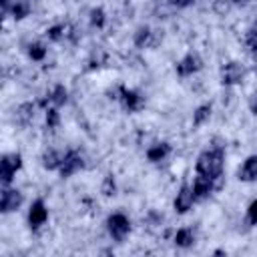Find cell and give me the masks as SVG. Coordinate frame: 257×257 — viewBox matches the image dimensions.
<instances>
[{
  "label": "cell",
  "instance_id": "6da1fadb",
  "mask_svg": "<svg viewBox=\"0 0 257 257\" xmlns=\"http://www.w3.org/2000/svg\"><path fill=\"white\" fill-rule=\"evenodd\" d=\"M197 173L219 179L221 173H223V149L217 147V149L201 153L199 159H197Z\"/></svg>",
  "mask_w": 257,
  "mask_h": 257
},
{
  "label": "cell",
  "instance_id": "7a4b0ae2",
  "mask_svg": "<svg viewBox=\"0 0 257 257\" xmlns=\"http://www.w3.org/2000/svg\"><path fill=\"white\" fill-rule=\"evenodd\" d=\"M106 229H108V233H110V237L114 241H122L131 231V221L122 213H112L106 219Z\"/></svg>",
  "mask_w": 257,
  "mask_h": 257
},
{
  "label": "cell",
  "instance_id": "3957f363",
  "mask_svg": "<svg viewBox=\"0 0 257 257\" xmlns=\"http://www.w3.org/2000/svg\"><path fill=\"white\" fill-rule=\"evenodd\" d=\"M22 167V157L18 153H12V155H4L2 161H0V179L4 185H8L14 177V173Z\"/></svg>",
  "mask_w": 257,
  "mask_h": 257
},
{
  "label": "cell",
  "instance_id": "277c9868",
  "mask_svg": "<svg viewBox=\"0 0 257 257\" xmlns=\"http://www.w3.org/2000/svg\"><path fill=\"white\" fill-rule=\"evenodd\" d=\"M82 165H84V161H82V157H80V153L78 151H68V153H64V157H62V165H60V177H70V175H74L76 171H80L82 169Z\"/></svg>",
  "mask_w": 257,
  "mask_h": 257
},
{
  "label": "cell",
  "instance_id": "5b68a950",
  "mask_svg": "<svg viewBox=\"0 0 257 257\" xmlns=\"http://www.w3.org/2000/svg\"><path fill=\"white\" fill-rule=\"evenodd\" d=\"M245 76V68L239 62H227L221 68V82L223 84H239Z\"/></svg>",
  "mask_w": 257,
  "mask_h": 257
},
{
  "label": "cell",
  "instance_id": "8992f818",
  "mask_svg": "<svg viewBox=\"0 0 257 257\" xmlns=\"http://www.w3.org/2000/svg\"><path fill=\"white\" fill-rule=\"evenodd\" d=\"M22 205V193L16 189H4L2 199H0V211L2 213H12Z\"/></svg>",
  "mask_w": 257,
  "mask_h": 257
},
{
  "label": "cell",
  "instance_id": "52a82bcc",
  "mask_svg": "<svg viewBox=\"0 0 257 257\" xmlns=\"http://www.w3.org/2000/svg\"><path fill=\"white\" fill-rule=\"evenodd\" d=\"M46 219H48V209H46V205H44L42 199H36V201L30 205V211H28V223H30V227L36 229V227L44 225Z\"/></svg>",
  "mask_w": 257,
  "mask_h": 257
},
{
  "label": "cell",
  "instance_id": "ba28073f",
  "mask_svg": "<svg viewBox=\"0 0 257 257\" xmlns=\"http://www.w3.org/2000/svg\"><path fill=\"white\" fill-rule=\"evenodd\" d=\"M215 179L213 177H207V175H201L199 173V177L195 179V183H193V193H195V199H205V197H209L213 191H215Z\"/></svg>",
  "mask_w": 257,
  "mask_h": 257
},
{
  "label": "cell",
  "instance_id": "9c48e42d",
  "mask_svg": "<svg viewBox=\"0 0 257 257\" xmlns=\"http://www.w3.org/2000/svg\"><path fill=\"white\" fill-rule=\"evenodd\" d=\"M201 66H203L201 56H199V54H195V52H189L181 62H177V72H179L181 76H189V74L197 72Z\"/></svg>",
  "mask_w": 257,
  "mask_h": 257
},
{
  "label": "cell",
  "instance_id": "30bf717a",
  "mask_svg": "<svg viewBox=\"0 0 257 257\" xmlns=\"http://www.w3.org/2000/svg\"><path fill=\"white\" fill-rule=\"evenodd\" d=\"M120 100H122V104H124V108H126L128 112H137V110H141L143 104H145V98H143L137 90H128V88H124V86H120Z\"/></svg>",
  "mask_w": 257,
  "mask_h": 257
},
{
  "label": "cell",
  "instance_id": "8fae6325",
  "mask_svg": "<svg viewBox=\"0 0 257 257\" xmlns=\"http://www.w3.org/2000/svg\"><path fill=\"white\" fill-rule=\"evenodd\" d=\"M193 201H195V193H193V189L191 187H181V191L177 193V197H175V211L177 213H187L191 207H193Z\"/></svg>",
  "mask_w": 257,
  "mask_h": 257
},
{
  "label": "cell",
  "instance_id": "7c38bea8",
  "mask_svg": "<svg viewBox=\"0 0 257 257\" xmlns=\"http://www.w3.org/2000/svg\"><path fill=\"white\" fill-rule=\"evenodd\" d=\"M239 179L241 181H257V155L249 157L243 167L239 169Z\"/></svg>",
  "mask_w": 257,
  "mask_h": 257
},
{
  "label": "cell",
  "instance_id": "4fadbf2b",
  "mask_svg": "<svg viewBox=\"0 0 257 257\" xmlns=\"http://www.w3.org/2000/svg\"><path fill=\"white\" fill-rule=\"evenodd\" d=\"M169 153H171L169 143H157V145L149 147V151H147V159H149L151 163H159V161H163Z\"/></svg>",
  "mask_w": 257,
  "mask_h": 257
},
{
  "label": "cell",
  "instance_id": "5bb4252c",
  "mask_svg": "<svg viewBox=\"0 0 257 257\" xmlns=\"http://www.w3.org/2000/svg\"><path fill=\"white\" fill-rule=\"evenodd\" d=\"M62 157H64V155H60L58 151L48 149V151H44V155H42V167L48 169V171L60 169V165H62Z\"/></svg>",
  "mask_w": 257,
  "mask_h": 257
},
{
  "label": "cell",
  "instance_id": "9a60e30c",
  "mask_svg": "<svg viewBox=\"0 0 257 257\" xmlns=\"http://www.w3.org/2000/svg\"><path fill=\"white\" fill-rule=\"evenodd\" d=\"M46 34H48V38H50V40L60 42V40H64V38H68V36H72V26H70V24H56V26H50Z\"/></svg>",
  "mask_w": 257,
  "mask_h": 257
},
{
  "label": "cell",
  "instance_id": "2e32d148",
  "mask_svg": "<svg viewBox=\"0 0 257 257\" xmlns=\"http://www.w3.org/2000/svg\"><path fill=\"white\" fill-rule=\"evenodd\" d=\"M175 245L177 247H183V249H187V247H191L193 243H195V233L189 229V227H183V229H179L177 233H175Z\"/></svg>",
  "mask_w": 257,
  "mask_h": 257
},
{
  "label": "cell",
  "instance_id": "e0dca14e",
  "mask_svg": "<svg viewBox=\"0 0 257 257\" xmlns=\"http://www.w3.org/2000/svg\"><path fill=\"white\" fill-rule=\"evenodd\" d=\"M135 44H137L139 48H147V46H153V44H155L153 32H151L149 26H141V28L137 30V34H135Z\"/></svg>",
  "mask_w": 257,
  "mask_h": 257
},
{
  "label": "cell",
  "instance_id": "ac0fdd59",
  "mask_svg": "<svg viewBox=\"0 0 257 257\" xmlns=\"http://www.w3.org/2000/svg\"><path fill=\"white\" fill-rule=\"evenodd\" d=\"M32 116H34V104L32 102H24L16 108V120L20 124H28L32 120Z\"/></svg>",
  "mask_w": 257,
  "mask_h": 257
},
{
  "label": "cell",
  "instance_id": "d6986e66",
  "mask_svg": "<svg viewBox=\"0 0 257 257\" xmlns=\"http://www.w3.org/2000/svg\"><path fill=\"white\" fill-rule=\"evenodd\" d=\"M28 14H30V4H28V0H16V2L12 4V16H14L16 20L26 18Z\"/></svg>",
  "mask_w": 257,
  "mask_h": 257
},
{
  "label": "cell",
  "instance_id": "ffe728a7",
  "mask_svg": "<svg viewBox=\"0 0 257 257\" xmlns=\"http://www.w3.org/2000/svg\"><path fill=\"white\" fill-rule=\"evenodd\" d=\"M209 116H211V104H201V106H197V110L193 112V124H203L205 120H209Z\"/></svg>",
  "mask_w": 257,
  "mask_h": 257
},
{
  "label": "cell",
  "instance_id": "44dd1931",
  "mask_svg": "<svg viewBox=\"0 0 257 257\" xmlns=\"http://www.w3.org/2000/svg\"><path fill=\"white\" fill-rule=\"evenodd\" d=\"M66 98H68V90H66L62 84H56V86L50 90V100H52L54 104H64Z\"/></svg>",
  "mask_w": 257,
  "mask_h": 257
},
{
  "label": "cell",
  "instance_id": "7402d4cb",
  "mask_svg": "<svg viewBox=\"0 0 257 257\" xmlns=\"http://www.w3.org/2000/svg\"><path fill=\"white\" fill-rule=\"evenodd\" d=\"M28 56H30L32 60H42V58L46 56V46H44L42 42H32V44L28 46Z\"/></svg>",
  "mask_w": 257,
  "mask_h": 257
},
{
  "label": "cell",
  "instance_id": "603a6c76",
  "mask_svg": "<svg viewBox=\"0 0 257 257\" xmlns=\"http://www.w3.org/2000/svg\"><path fill=\"white\" fill-rule=\"evenodd\" d=\"M100 193H102L104 197H112V195L116 193V183H114L112 175H106V177L102 179V185H100Z\"/></svg>",
  "mask_w": 257,
  "mask_h": 257
},
{
  "label": "cell",
  "instance_id": "cb8c5ba5",
  "mask_svg": "<svg viewBox=\"0 0 257 257\" xmlns=\"http://www.w3.org/2000/svg\"><path fill=\"white\" fill-rule=\"evenodd\" d=\"M104 20H106V16H104V10L102 8H92L90 10V24L92 26L102 28L104 26Z\"/></svg>",
  "mask_w": 257,
  "mask_h": 257
},
{
  "label": "cell",
  "instance_id": "d4e9b609",
  "mask_svg": "<svg viewBox=\"0 0 257 257\" xmlns=\"http://www.w3.org/2000/svg\"><path fill=\"white\" fill-rule=\"evenodd\" d=\"M231 0H213V10L219 14V16H225L229 10H231Z\"/></svg>",
  "mask_w": 257,
  "mask_h": 257
},
{
  "label": "cell",
  "instance_id": "484cf974",
  "mask_svg": "<svg viewBox=\"0 0 257 257\" xmlns=\"http://www.w3.org/2000/svg\"><path fill=\"white\" fill-rule=\"evenodd\" d=\"M58 122H60L58 110H56V108H48V110H46V126H48V128H56Z\"/></svg>",
  "mask_w": 257,
  "mask_h": 257
},
{
  "label": "cell",
  "instance_id": "4316f807",
  "mask_svg": "<svg viewBox=\"0 0 257 257\" xmlns=\"http://www.w3.org/2000/svg\"><path fill=\"white\" fill-rule=\"evenodd\" d=\"M247 221H249V225H257V199L249 203V209H247Z\"/></svg>",
  "mask_w": 257,
  "mask_h": 257
},
{
  "label": "cell",
  "instance_id": "83f0119b",
  "mask_svg": "<svg viewBox=\"0 0 257 257\" xmlns=\"http://www.w3.org/2000/svg\"><path fill=\"white\" fill-rule=\"evenodd\" d=\"M245 42H247V46H249V50H251V52H253V50H257V30H255V28L247 32Z\"/></svg>",
  "mask_w": 257,
  "mask_h": 257
},
{
  "label": "cell",
  "instance_id": "f1b7e54d",
  "mask_svg": "<svg viewBox=\"0 0 257 257\" xmlns=\"http://www.w3.org/2000/svg\"><path fill=\"white\" fill-rule=\"evenodd\" d=\"M173 6H177V8H185V6H191L195 0H169Z\"/></svg>",
  "mask_w": 257,
  "mask_h": 257
},
{
  "label": "cell",
  "instance_id": "f546056e",
  "mask_svg": "<svg viewBox=\"0 0 257 257\" xmlns=\"http://www.w3.org/2000/svg\"><path fill=\"white\" fill-rule=\"evenodd\" d=\"M249 108H251V112L257 116V94L251 96V100H249Z\"/></svg>",
  "mask_w": 257,
  "mask_h": 257
},
{
  "label": "cell",
  "instance_id": "4dcf8cb0",
  "mask_svg": "<svg viewBox=\"0 0 257 257\" xmlns=\"http://www.w3.org/2000/svg\"><path fill=\"white\" fill-rule=\"evenodd\" d=\"M253 60H255V72H257V50H253Z\"/></svg>",
  "mask_w": 257,
  "mask_h": 257
},
{
  "label": "cell",
  "instance_id": "1f68e13d",
  "mask_svg": "<svg viewBox=\"0 0 257 257\" xmlns=\"http://www.w3.org/2000/svg\"><path fill=\"white\" fill-rule=\"evenodd\" d=\"M8 2H10V0H2V4H4V6H6V4H8Z\"/></svg>",
  "mask_w": 257,
  "mask_h": 257
},
{
  "label": "cell",
  "instance_id": "d6a6232c",
  "mask_svg": "<svg viewBox=\"0 0 257 257\" xmlns=\"http://www.w3.org/2000/svg\"><path fill=\"white\" fill-rule=\"evenodd\" d=\"M253 28H255V30H257V18H255V24H253Z\"/></svg>",
  "mask_w": 257,
  "mask_h": 257
},
{
  "label": "cell",
  "instance_id": "836d02e7",
  "mask_svg": "<svg viewBox=\"0 0 257 257\" xmlns=\"http://www.w3.org/2000/svg\"><path fill=\"white\" fill-rule=\"evenodd\" d=\"M231 2H245V0H231Z\"/></svg>",
  "mask_w": 257,
  "mask_h": 257
}]
</instances>
